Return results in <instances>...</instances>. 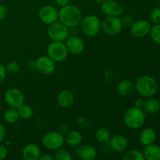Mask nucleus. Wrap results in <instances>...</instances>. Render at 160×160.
Returning <instances> with one entry per match:
<instances>
[{
	"mask_svg": "<svg viewBox=\"0 0 160 160\" xmlns=\"http://www.w3.org/2000/svg\"><path fill=\"white\" fill-rule=\"evenodd\" d=\"M82 17V12L79 8L73 5L68 4L61 7L59 10L58 20L68 28H72L78 26L81 23Z\"/></svg>",
	"mask_w": 160,
	"mask_h": 160,
	"instance_id": "nucleus-1",
	"label": "nucleus"
},
{
	"mask_svg": "<svg viewBox=\"0 0 160 160\" xmlns=\"http://www.w3.org/2000/svg\"><path fill=\"white\" fill-rule=\"evenodd\" d=\"M134 88L142 97L151 98L156 93L158 85L156 81L149 75H143L136 80Z\"/></svg>",
	"mask_w": 160,
	"mask_h": 160,
	"instance_id": "nucleus-2",
	"label": "nucleus"
},
{
	"mask_svg": "<svg viewBox=\"0 0 160 160\" xmlns=\"http://www.w3.org/2000/svg\"><path fill=\"white\" fill-rule=\"evenodd\" d=\"M123 121L128 128L132 130L140 129L145 122V112L142 108L136 106L127 109L123 115Z\"/></svg>",
	"mask_w": 160,
	"mask_h": 160,
	"instance_id": "nucleus-3",
	"label": "nucleus"
},
{
	"mask_svg": "<svg viewBox=\"0 0 160 160\" xmlns=\"http://www.w3.org/2000/svg\"><path fill=\"white\" fill-rule=\"evenodd\" d=\"M81 27L84 34L88 37L97 35L101 30V21L95 15H87L82 18Z\"/></svg>",
	"mask_w": 160,
	"mask_h": 160,
	"instance_id": "nucleus-4",
	"label": "nucleus"
},
{
	"mask_svg": "<svg viewBox=\"0 0 160 160\" xmlns=\"http://www.w3.org/2000/svg\"><path fill=\"white\" fill-rule=\"evenodd\" d=\"M68 50L62 42H52L47 48V54L56 62H62L68 56Z\"/></svg>",
	"mask_w": 160,
	"mask_h": 160,
	"instance_id": "nucleus-5",
	"label": "nucleus"
},
{
	"mask_svg": "<svg viewBox=\"0 0 160 160\" xmlns=\"http://www.w3.org/2000/svg\"><path fill=\"white\" fill-rule=\"evenodd\" d=\"M42 144L47 149L56 151L62 148L65 143L64 136L57 131H50L42 137Z\"/></svg>",
	"mask_w": 160,
	"mask_h": 160,
	"instance_id": "nucleus-6",
	"label": "nucleus"
},
{
	"mask_svg": "<svg viewBox=\"0 0 160 160\" xmlns=\"http://www.w3.org/2000/svg\"><path fill=\"white\" fill-rule=\"evenodd\" d=\"M48 35L52 42H65L69 37V28L60 22H55L48 25Z\"/></svg>",
	"mask_w": 160,
	"mask_h": 160,
	"instance_id": "nucleus-7",
	"label": "nucleus"
},
{
	"mask_svg": "<svg viewBox=\"0 0 160 160\" xmlns=\"http://www.w3.org/2000/svg\"><path fill=\"white\" fill-rule=\"evenodd\" d=\"M120 17H107L101 22V30L109 36L117 35L123 28Z\"/></svg>",
	"mask_w": 160,
	"mask_h": 160,
	"instance_id": "nucleus-8",
	"label": "nucleus"
},
{
	"mask_svg": "<svg viewBox=\"0 0 160 160\" xmlns=\"http://www.w3.org/2000/svg\"><path fill=\"white\" fill-rule=\"evenodd\" d=\"M4 100L10 108L18 109L24 103V95L23 92L17 88H9L5 92Z\"/></svg>",
	"mask_w": 160,
	"mask_h": 160,
	"instance_id": "nucleus-9",
	"label": "nucleus"
},
{
	"mask_svg": "<svg viewBox=\"0 0 160 160\" xmlns=\"http://www.w3.org/2000/svg\"><path fill=\"white\" fill-rule=\"evenodd\" d=\"M38 17L41 21L46 25H50L57 21L59 18V11L55 6L47 5L40 9Z\"/></svg>",
	"mask_w": 160,
	"mask_h": 160,
	"instance_id": "nucleus-10",
	"label": "nucleus"
},
{
	"mask_svg": "<svg viewBox=\"0 0 160 160\" xmlns=\"http://www.w3.org/2000/svg\"><path fill=\"white\" fill-rule=\"evenodd\" d=\"M102 12L108 17H120L123 13V7L115 0H104L101 4Z\"/></svg>",
	"mask_w": 160,
	"mask_h": 160,
	"instance_id": "nucleus-11",
	"label": "nucleus"
},
{
	"mask_svg": "<svg viewBox=\"0 0 160 160\" xmlns=\"http://www.w3.org/2000/svg\"><path fill=\"white\" fill-rule=\"evenodd\" d=\"M35 67L42 74H52L56 70V62L48 56H42L36 60Z\"/></svg>",
	"mask_w": 160,
	"mask_h": 160,
	"instance_id": "nucleus-12",
	"label": "nucleus"
},
{
	"mask_svg": "<svg viewBox=\"0 0 160 160\" xmlns=\"http://www.w3.org/2000/svg\"><path fill=\"white\" fill-rule=\"evenodd\" d=\"M65 45L68 50V52L73 55L81 54L84 49V42L81 38L78 36H69L65 41Z\"/></svg>",
	"mask_w": 160,
	"mask_h": 160,
	"instance_id": "nucleus-13",
	"label": "nucleus"
},
{
	"mask_svg": "<svg viewBox=\"0 0 160 160\" xmlns=\"http://www.w3.org/2000/svg\"><path fill=\"white\" fill-rule=\"evenodd\" d=\"M131 34L137 38H143L148 35L151 30V24L145 20L134 21L131 26Z\"/></svg>",
	"mask_w": 160,
	"mask_h": 160,
	"instance_id": "nucleus-14",
	"label": "nucleus"
},
{
	"mask_svg": "<svg viewBox=\"0 0 160 160\" xmlns=\"http://www.w3.org/2000/svg\"><path fill=\"white\" fill-rule=\"evenodd\" d=\"M77 156L83 160H93L97 156V150L91 145H79L75 150Z\"/></svg>",
	"mask_w": 160,
	"mask_h": 160,
	"instance_id": "nucleus-15",
	"label": "nucleus"
},
{
	"mask_svg": "<svg viewBox=\"0 0 160 160\" xmlns=\"http://www.w3.org/2000/svg\"><path fill=\"white\" fill-rule=\"evenodd\" d=\"M109 147L116 152H123L128 147V140L123 134L112 136L109 142Z\"/></svg>",
	"mask_w": 160,
	"mask_h": 160,
	"instance_id": "nucleus-16",
	"label": "nucleus"
},
{
	"mask_svg": "<svg viewBox=\"0 0 160 160\" xmlns=\"http://www.w3.org/2000/svg\"><path fill=\"white\" fill-rule=\"evenodd\" d=\"M21 154L24 160H38L41 156V149L35 143H29L23 147Z\"/></svg>",
	"mask_w": 160,
	"mask_h": 160,
	"instance_id": "nucleus-17",
	"label": "nucleus"
},
{
	"mask_svg": "<svg viewBox=\"0 0 160 160\" xmlns=\"http://www.w3.org/2000/svg\"><path fill=\"white\" fill-rule=\"evenodd\" d=\"M57 102L60 107L67 109L73 106L74 102V95L70 90H62L57 96Z\"/></svg>",
	"mask_w": 160,
	"mask_h": 160,
	"instance_id": "nucleus-18",
	"label": "nucleus"
},
{
	"mask_svg": "<svg viewBox=\"0 0 160 160\" xmlns=\"http://www.w3.org/2000/svg\"><path fill=\"white\" fill-rule=\"evenodd\" d=\"M156 139V133L152 128H145L142 130L139 135V140L144 146L154 143Z\"/></svg>",
	"mask_w": 160,
	"mask_h": 160,
	"instance_id": "nucleus-19",
	"label": "nucleus"
},
{
	"mask_svg": "<svg viewBox=\"0 0 160 160\" xmlns=\"http://www.w3.org/2000/svg\"><path fill=\"white\" fill-rule=\"evenodd\" d=\"M145 159L160 160V146L154 144L145 145L143 152Z\"/></svg>",
	"mask_w": 160,
	"mask_h": 160,
	"instance_id": "nucleus-20",
	"label": "nucleus"
},
{
	"mask_svg": "<svg viewBox=\"0 0 160 160\" xmlns=\"http://www.w3.org/2000/svg\"><path fill=\"white\" fill-rule=\"evenodd\" d=\"M65 142L68 145L72 147H77L81 145L82 142V135L78 131H70L64 137Z\"/></svg>",
	"mask_w": 160,
	"mask_h": 160,
	"instance_id": "nucleus-21",
	"label": "nucleus"
},
{
	"mask_svg": "<svg viewBox=\"0 0 160 160\" xmlns=\"http://www.w3.org/2000/svg\"><path fill=\"white\" fill-rule=\"evenodd\" d=\"M134 90V84L131 81L123 80L120 81L117 85V92L120 95L123 97L129 96Z\"/></svg>",
	"mask_w": 160,
	"mask_h": 160,
	"instance_id": "nucleus-22",
	"label": "nucleus"
},
{
	"mask_svg": "<svg viewBox=\"0 0 160 160\" xmlns=\"http://www.w3.org/2000/svg\"><path fill=\"white\" fill-rule=\"evenodd\" d=\"M143 110L148 114H154L159 112L160 109V102L156 98H148L144 102Z\"/></svg>",
	"mask_w": 160,
	"mask_h": 160,
	"instance_id": "nucleus-23",
	"label": "nucleus"
},
{
	"mask_svg": "<svg viewBox=\"0 0 160 160\" xmlns=\"http://www.w3.org/2000/svg\"><path fill=\"white\" fill-rule=\"evenodd\" d=\"M95 139L101 144H109L111 138V134L109 129L106 128H100L95 132Z\"/></svg>",
	"mask_w": 160,
	"mask_h": 160,
	"instance_id": "nucleus-24",
	"label": "nucleus"
},
{
	"mask_svg": "<svg viewBox=\"0 0 160 160\" xmlns=\"http://www.w3.org/2000/svg\"><path fill=\"white\" fill-rule=\"evenodd\" d=\"M4 120L8 123H15L18 121L20 119V116H19V112L17 109H14V108H9V109L4 112Z\"/></svg>",
	"mask_w": 160,
	"mask_h": 160,
	"instance_id": "nucleus-25",
	"label": "nucleus"
},
{
	"mask_svg": "<svg viewBox=\"0 0 160 160\" xmlns=\"http://www.w3.org/2000/svg\"><path fill=\"white\" fill-rule=\"evenodd\" d=\"M17 110H18L20 118L23 119V120H29L33 117V114H34V110H33L32 107L30 106L29 105L24 104V103L21 105L17 109Z\"/></svg>",
	"mask_w": 160,
	"mask_h": 160,
	"instance_id": "nucleus-26",
	"label": "nucleus"
},
{
	"mask_svg": "<svg viewBox=\"0 0 160 160\" xmlns=\"http://www.w3.org/2000/svg\"><path fill=\"white\" fill-rule=\"evenodd\" d=\"M123 159L124 160H145V157L143 152L138 150L133 149L125 153L123 156Z\"/></svg>",
	"mask_w": 160,
	"mask_h": 160,
	"instance_id": "nucleus-27",
	"label": "nucleus"
},
{
	"mask_svg": "<svg viewBox=\"0 0 160 160\" xmlns=\"http://www.w3.org/2000/svg\"><path fill=\"white\" fill-rule=\"evenodd\" d=\"M54 159L56 160H71L72 156L69 151H67L65 148H59L56 150V152L54 155Z\"/></svg>",
	"mask_w": 160,
	"mask_h": 160,
	"instance_id": "nucleus-28",
	"label": "nucleus"
},
{
	"mask_svg": "<svg viewBox=\"0 0 160 160\" xmlns=\"http://www.w3.org/2000/svg\"><path fill=\"white\" fill-rule=\"evenodd\" d=\"M152 40L155 43L160 45V23H156L154 26L151 27L149 32Z\"/></svg>",
	"mask_w": 160,
	"mask_h": 160,
	"instance_id": "nucleus-29",
	"label": "nucleus"
},
{
	"mask_svg": "<svg viewBox=\"0 0 160 160\" xmlns=\"http://www.w3.org/2000/svg\"><path fill=\"white\" fill-rule=\"evenodd\" d=\"M6 69L7 73L10 74H16L20 71V65L16 61H11L6 66Z\"/></svg>",
	"mask_w": 160,
	"mask_h": 160,
	"instance_id": "nucleus-30",
	"label": "nucleus"
},
{
	"mask_svg": "<svg viewBox=\"0 0 160 160\" xmlns=\"http://www.w3.org/2000/svg\"><path fill=\"white\" fill-rule=\"evenodd\" d=\"M151 19L155 23H160V7H156L152 10Z\"/></svg>",
	"mask_w": 160,
	"mask_h": 160,
	"instance_id": "nucleus-31",
	"label": "nucleus"
},
{
	"mask_svg": "<svg viewBox=\"0 0 160 160\" xmlns=\"http://www.w3.org/2000/svg\"><path fill=\"white\" fill-rule=\"evenodd\" d=\"M121 21H122V23H123V26L130 27L133 24L134 20V18H133L131 16L127 15V16H124L123 18H121Z\"/></svg>",
	"mask_w": 160,
	"mask_h": 160,
	"instance_id": "nucleus-32",
	"label": "nucleus"
},
{
	"mask_svg": "<svg viewBox=\"0 0 160 160\" xmlns=\"http://www.w3.org/2000/svg\"><path fill=\"white\" fill-rule=\"evenodd\" d=\"M7 71H6V67L2 64L0 63V83L3 82L6 78Z\"/></svg>",
	"mask_w": 160,
	"mask_h": 160,
	"instance_id": "nucleus-33",
	"label": "nucleus"
},
{
	"mask_svg": "<svg viewBox=\"0 0 160 160\" xmlns=\"http://www.w3.org/2000/svg\"><path fill=\"white\" fill-rule=\"evenodd\" d=\"M8 156V150L5 145H2L0 143V160L4 159L7 157Z\"/></svg>",
	"mask_w": 160,
	"mask_h": 160,
	"instance_id": "nucleus-34",
	"label": "nucleus"
},
{
	"mask_svg": "<svg viewBox=\"0 0 160 160\" xmlns=\"http://www.w3.org/2000/svg\"><path fill=\"white\" fill-rule=\"evenodd\" d=\"M8 14V9L6 6L0 5V20H4Z\"/></svg>",
	"mask_w": 160,
	"mask_h": 160,
	"instance_id": "nucleus-35",
	"label": "nucleus"
},
{
	"mask_svg": "<svg viewBox=\"0 0 160 160\" xmlns=\"http://www.w3.org/2000/svg\"><path fill=\"white\" fill-rule=\"evenodd\" d=\"M6 137V128L2 123H0V143L2 142Z\"/></svg>",
	"mask_w": 160,
	"mask_h": 160,
	"instance_id": "nucleus-36",
	"label": "nucleus"
},
{
	"mask_svg": "<svg viewBox=\"0 0 160 160\" xmlns=\"http://www.w3.org/2000/svg\"><path fill=\"white\" fill-rule=\"evenodd\" d=\"M144 102H145V101H144V99L142 98H138L137 99L134 101V106H136V107L138 108H142L143 107V105H144Z\"/></svg>",
	"mask_w": 160,
	"mask_h": 160,
	"instance_id": "nucleus-37",
	"label": "nucleus"
},
{
	"mask_svg": "<svg viewBox=\"0 0 160 160\" xmlns=\"http://www.w3.org/2000/svg\"><path fill=\"white\" fill-rule=\"evenodd\" d=\"M69 2H70V0H55V2L60 7H63V6L68 5Z\"/></svg>",
	"mask_w": 160,
	"mask_h": 160,
	"instance_id": "nucleus-38",
	"label": "nucleus"
},
{
	"mask_svg": "<svg viewBox=\"0 0 160 160\" xmlns=\"http://www.w3.org/2000/svg\"><path fill=\"white\" fill-rule=\"evenodd\" d=\"M38 159L39 160H53L54 159V158L48 154H44V155H42V156L41 155Z\"/></svg>",
	"mask_w": 160,
	"mask_h": 160,
	"instance_id": "nucleus-39",
	"label": "nucleus"
},
{
	"mask_svg": "<svg viewBox=\"0 0 160 160\" xmlns=\"http://www.w3.org/2000/svg\"><path fill=\"white\" fill-rule=\"evenodd\" d=\"M103 2H104V0H96V2L98 3V4H102Z\"/></svg>",
	"mask_w": 160,
	"mask_h": 160,
	"instance_id": "nucleus-40",
	"label": "nucleus"
}]
</instances>
